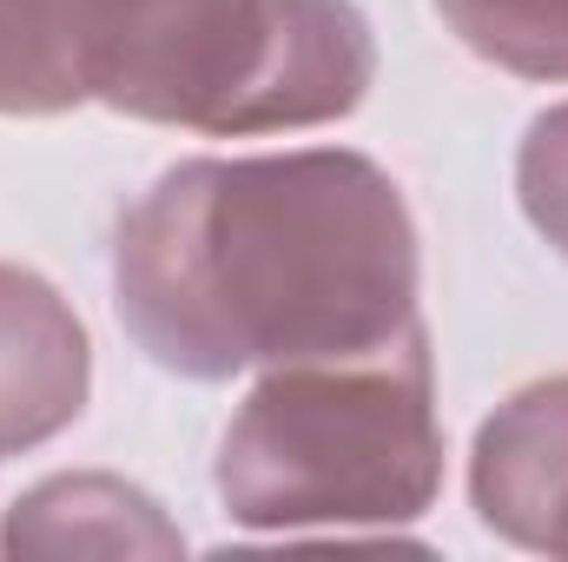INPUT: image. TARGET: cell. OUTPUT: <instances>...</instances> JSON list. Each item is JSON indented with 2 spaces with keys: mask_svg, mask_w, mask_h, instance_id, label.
<instances>
[{
  "mask_svg": "<svg viewBox=\"0 0 568 562\" xmlns=\"http://www.w3.org/2000/svg\"><path fill=\"white\" fill-rule=\"evenodd\" d=\"M404 185L351 145L165 165L113 225V311L172 378L357 358L424 324Z\"/></svg>",
  "mask_w": 568,
  "mask_h": 562,
  "instance_id": "obj_1",
  "label": "cell"
},
{
  "mask_svg": "<svg viewBox=\"0 0 568 562\" xmlns=\"http://www.w3.org/2000/svg\"><path fill=\"white\" fill-rule=\"evenodd\" d=\"M212 490L239 530H397L443 490L429 324L265 371L219 436Z\"/></svg>",
  "mask_w": 568,
  "mask_h": 562,
  "instance_id": "obj_2",
  "label": "cell"
},
{
  "mask_svg": "<svg viewBox=\"0 0 568 562\" xmlns=\"http://www.w3.org/2000/svg\"><path fill=\"white\" fill-rule=\"evenodd\" d=\"M100 107L205 140L351 120L377 80L357 0H73Z\"/></svg>",
  "mask_w": 568,
  "mask_h": 562,
  "instance_id": "obj_3",
  "label": "cell"
},
{
  "mask_svg": "<svg viewBox=\"0 0 568 562\" xmlns=\"http://www.w3.org/2000/svg\"><path fill=\"white\" fill-rule=\"evenodd\" d=\"M469 510L516 550L568 556V371L523 384L476 423Z\"/></svg>",
  "mask_w": 568,
  "mask_h": 562,
  "instance_id": "obj_4",
  "label": "cell"
},
{
  "mask_svg": "<svg viewBox=\"0 0 568 562\" xmlns=\"http://www.w3.org/2000/svg\"><path fill=\"white\" fill-rule=\"evenodd\" d=\"M93 398L80 311L27 265L0 259V463L73 430Z\"/></svg>",
  "mask_w": 568,
  "mask_h": 562,
  "instance_id": "obj_5",
  "label": "cell"
},
{
  "mask_svg": "<svg viewBox=\"0 0 568 562\" xmlns=\"http://www.w3.org/2000/svg\"><path fill=\"white\" fill-rule=\"evenodd\" d=\"M0 550L7 556H185V536L140 483L106 470H73L13 496Z\"/></svg>",
  "mask_w": 568,
  "mask_h": 562,
  "instance_id": "obj_6",
  "label": "cell"
},
{
  "mask_svg": "<svg viewBox=\"0 0 568 562\" xmlns=\"http://www.w3.org/2000/svg\"><path fill=\"white\" fill-rule=\"evenodd\" d=\"M87 100L73 0H0V120H53Z\"/></svg>",
  "mask_w": 568,
  "mask_h": 562,
  "instance_id": "obj_7",
  "label": "cell"
},
{
  "mask_svg": "<svg viewBox=\"0 0 568 562\" xmlns=\"http://www.w3.org/2000/svg\"><path fill=\"white\" fill-rule=\"evenodd\" d=\"M436 13L476 60L568 87V0H436Z\"/></svg>",
  "mask_w": 568,
  "mask_h": 562,
  "instance_id": "obj_8",
  "label": "cell"
},
{
  "mask_svg": "<svg viewBox=\"0 0 568 562\" xmlns=\"http://www.w3.org/2000/svg\"><path fill=\"white\" fill-rule=\"evenodd\" d=\"M516 199L529 225L568 259V100L529 120L516 145Z\"/></svg>",
  "mask_w": 568,
  "mask_h": 562,
  "instance_id": "obj_9",
  "label": "cell"
}]
</instances>
